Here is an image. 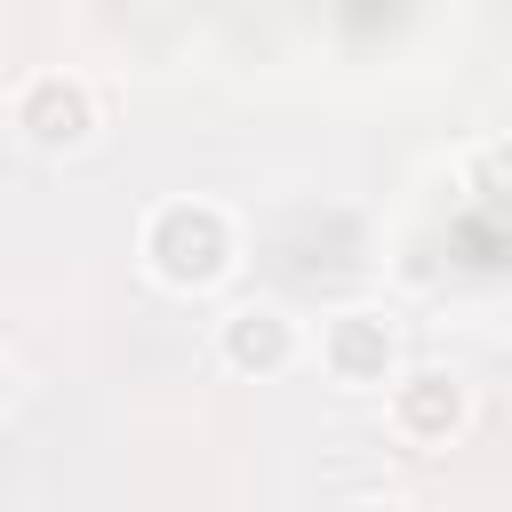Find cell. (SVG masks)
<instances>
[{
	"label": "cell",
	"instance_id": "1",
	"mask_svg": "<svg viewBox=\"0 0 512 512\" xmlns=\"http://www.w3.org/2000/svg\"><path fill=\"white\" fill-rule=\"evenodd\" d=\"M144 264L160 288H216L232 272V216L216 200H168L144 224Z\"/></svg>",
	"mask_w": 512,
	"mask_h": 512
},
{
	"label": "cell",
	"instance_id": "2",
	"mask_svg": "<svg viewBox=\"0 0 512 512\" xmlns=\"http://www.w3.org/2000/svg\"><path fill=\"white\" fill-rule=\"evenodd\" d=\"M16 128L40 144V152H72L96 136V88L80 72H40L16 88Z\"/></svg>",
	"mask_w": 512,
	"mask_h": 512
},
{
	"label": "cell",
	"instance_id": "3",
	"mask_svg": "<svg viewBox=\"0 0 512 512\" xmlns=\"http://www.w3.org/2000/svg\"><path fill=\"white\" fill-rule=\"evenodd\" d=\"M392 352H400V336H392V312H376V304L336 312L328 336H320V360H328L336 384H384L392 376Z\"/></svg>",
	"mask_w": 512,
	"mask_h": 512
},
{
	"label": "cell",
	"instance_id": "4",
	"mask_svg": "<svg viewBox=\"0 0 512 512\" xmlns=\"http://www.w3.org/2000/svg\"><path fill=\"white\" fill-rule=\"evenodd\" d=\"M216 352H224V368H240V376H280V368L296 360V320H288L280 304H232L224 328H216Z\"/></svg>",
	"mask_w": 512,
	"mask_h": 512
},
{
	"label": "cell",
	"instance_id": "5",
	"mask_svg": "<svg viewBox=\"0 0 512 512\" xmlns=\"http://www.w3.org/2000/svg\"><path fill=\"white\" fill-rule=\"evenodd\" d=\"M456 424H464V392H456L448 376L416 368V376L392 384V432H400V440H448Z\"/></svg>",
	"mask_w": 512,
	"mask_h": 512
},
{
	"label": "cell",
	"instance_id": "6",
	"mask_svg": "<svg viewBox=\"0 0 512 512\" xmlns=\"http://www.w3.org/2000/svg\"><path fill=\"white\" fill-rule=\"evenodd\" d=\"M0 408H8V360H0Z\"/></svg>",
	"mask_w": 512,
	"mask_h": 512
},
{
	"label": "cell",
	"instance_id": "7",
	"mask_svg": "<svg viewBox=\"0 0 512 512\" xmlns=\"http://www.w3.org/2000/svg\"><path fill=\"white\" fill-rule=\"evenodd\" d=\"M360 512H408V504H360Z\"/></svg>",
	"mask_w": 512,
	"mask_h": 512
}]
</instances>
